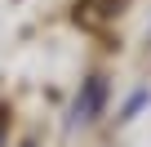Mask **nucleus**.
<instances>
[{"instance_id": "obj_1", "label": "nucleus", "mask_w": 151, "mask_h": 147, "mask_svg": "<svg viewBox=\"0 0 151 147\" xmlns=\"http://www.w3.org/2000/svg\"><path fill=\"white\" fill-rule=\"evenodd\" d=\"M102 98H107V80L102 76H89L80 85V94H76L71 112H67V125H89L98 112H102Z\"/></svg>"}, {"instance_id": "obj_2", "label": "nucleus", "mask_w": 151, "mask_h": 147, "mask_svg": "<svg viewBox=\"0 0 151 147\" xmlns=\"http://www.w3.org/2000/svg\"><path fill=\"white\" fill-rule=\"evenodd\" d=\"M27 147H31V143H27Z\"/></svg>"}]
</instances>
